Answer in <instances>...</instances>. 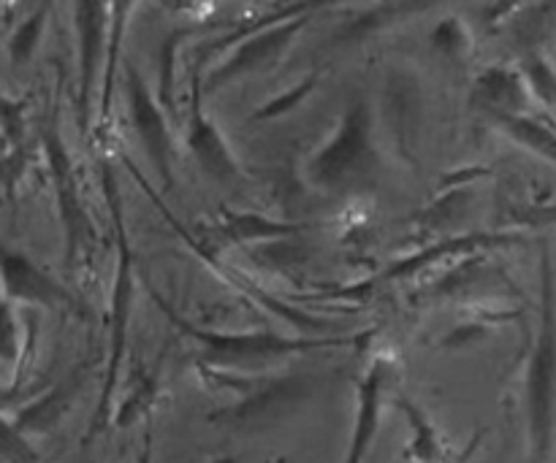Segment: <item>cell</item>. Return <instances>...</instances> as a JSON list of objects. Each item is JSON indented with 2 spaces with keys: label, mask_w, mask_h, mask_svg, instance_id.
I'll list each match as a JSON object with an SVG mask.
<instances>
[{
  "label": "cell",
  "mask_w": 556,
  "mask_h": 463,
  "mask_svg": "<svg viewBox=\"0 0 556 463\" xmlns=\"http://www.w3.org/2000/svg\"><path fill=\"white\" fill-rule=\"evenodd\" d=\"M81 385H85V369L74 366L60 380L43 385L30 399L20 401L11 412V423L27 439L54 432L65 421V415L74 410Z\"/></svg>",
  "instance_id": "cell-19"
},
{
  "label": "cell",
  "mask_w": 556,
  "mask_h": 463,
  "mask_svg": "<svg viewBox=\"0 0 556 463\" xmlns=\"http://www.w3.org/2000/svg\"><path fill=\"white\" fill-rule=\"evenodd\" d=\"M139 463H152V434H147L144 437V448H141Z\"/></svg>",
  "instance_id": "cell-33"
},
{
  "label": "cell",
  "mask_w": 556,
  "mask_h": 463,
  "mask_svg": "<svg viewBox=\"0 0 556 463\" xmlns=\"http://www.w3.org/2000/svg\"><path fill=\"white\" fill-rule=\"evenodd\" d=\"M163 388V356L152 366H141L134 363L128 372V383H125V394L119 396L114 404L112 426L114 428H130L139 417H147L155 407L157 396Z\"/></svg>",
  "instance_id": "cell-26"
},
{
  "label": "cell",
  "mask_w": 556,
  "mask_h": 463,
  "mask_svg": "<svg viewBox=\"0 0 556 463\" xmlns=\"http://www.w3.org/2000/svg\"><path fill=\"white\" fill-rule=\"evenodd\" d=\"M470 103L486 119L535 114L532 92L516 63H492L478 70L470 87Z\"/></svg>",
  "instance_id": "cell-20"
},
{
  "label": "cell",
  "mask_w": 556,
  "mask_h": 463,
  "mask_svg": "<svg viewBox=\"0 0 556 463\" xmlns=\"http://www.w3.org/2000/svg\"><path fill=\"white\" fill-rule=\"evenodd\" d=\"M394 410L405 421L407 437L402 445V461L405 463H472L481 453L486 432H478L467 445L456 448L440 423L429 415L427 407L413 399L405 390H396Z\"/></svg>",
  "instance_id": "cell-17"
},
{
  "label": "cell",
  "mask_w": 556,
  "mask_h": 463,
  "mask_svg": "<svg viewBox=\"0 0 556 463\" xmlns=\"http://www.w3.org/2000/svg\"><path fill=\"white\" fill-rule=\"evenodd\" d=\"M38 146H41L49 182H52L54 209H58L60 236H63L65 269L76 271L85 260L92 258V249L98 244V231L96 220L90 215V206L85 201V193H81L79 168H76L74 155H71L68 144H65L63 128H60L58 103H54L47 123H43Z\"/></svg>",
  "instance_id": "cell-7"
},
{
  "label": "cell",
  "mask_w": 556,
  "mask_h": 463,
  "mask_svg": "<svg viewBox=\"0 0 556 463\" xmlns=\"http://www.w3.org/2000/svg\"><path fill=\"white\" fill-rule=\"evenodd\" d=\"M396 361L391 356H375L367 363L356 385V404H353L351 437H348L342 463H367L378 445L386 412L394 407L396 396Z\"/></svg>",
  "instance_id": "cell-14"
},
{
  "label": "cell",
  "mask_w": 556,
  "mask_h": 463,
  "mask_svg": "<svg viewBox=\"0 0 556 463\" xmlns=\"http://www.w3.org/2000/svg\"><path fill=\"white\" fill-rule=\"evenodd\" d=\"M125 168H128L130 177H134L136 182H139V188L144 190L147 198H150L152 204H155V209L161 211L163 217H166L168 228H174V231H177V236L182 239L185 244H188L190 253H193L195 258H199L201 263H204L206 269H210L212 274L217 276V280L226 282V285L231 287L233 293H239V296H242L244 301L253 304L255 309L266 312V314H269V318L280 320V323H286V325H293V329H299V331H307L309 336H324V334H318V331H324L326 325H329V320L318 318V314H313V312H307V309H302V307H299V304H293V301H282L280 296H275V293H269V291H266V287H261L258 282L253 280V276H248V274H244V271L233 269V266L228 263V260L220 258V253H217V249H212L210 244H206L204 239L199 236V233L190 231V228L185 226V222L179 220V217L174 215L172 209H168V204H166V201H163V195L155 193V190H152L150 184H147L144 173H141V168L136 166L134 160H125Z\"/></svg>",
  "instance_id": "cell-8"
},
{
  "label": "cell",
  "mask_w": 556,
  "mask_h": 463,
  "mask_svg": "<svg viewBox=\"0 0 556 463\" xmlns=\"http://www.w3.org/2000/svg\"><path fill=\"white\" fill-rule=\"evenodd\" d=\"M519 70L525 74L527 87L532 92L535 106L556 112V63L554 54H525L516 60Z\"/></svg>",
  "instance_id": "cell-30"
},
{
  "label": "cell",
  "mask_w": 556,
  "mask_h": 463,
  "mask_svg": "<svg viewBox=\"0 0 556 463\" xmlns=\"http://www.w3.org/2000/svg\"><path fill=\"white\" fill-rule=\"evenodd\" d=\"M521 312L510 304H481V307L470 309L462 320L440 334L438 350L443 352H462L472 350L478 345H486L497 331L508 329V325L519 323Z\"/></svg>",
  "instance_id": "cell-24"
},
{
  "label": "cell",
  "mask_w": 556,
  "mask_h": 463,
  "mask_svg": "<svg viewBox=\"0 0 556 463\" xmlns=\"http://www.w3.org/2000/svg\"><path fill=\"white\" fill-rule=\"evenodd\" d=\"M71 16H74L76 36V123H79L81 133H96L112 5L74 3L71 5Z\"/></svg>",
  "instance_id": "cell-11"
},
{
  "label": "cell",
  "mask_w": 556,
  "mask_h": 463,
  "mask_svg": "<svg viewBox=\"0 0 556 463\" xmlns=\"http://www.w3.org/2000/svg\"><path fill=\"white\" fill-rule=\"evenodd\" d=\"M98 184H101L103 204H106L109 220L114 228V274L112 291H109V312H106V361H103V383L98 394L96 415L90 423V439L106 426H112L114 404H117V390L123 385V369L128 361V339H130V320H134L136 304V258L130 247L128 226H125V204L123 188H119L117 168L109 157H98L96 163Z\"/></svg>",
  "instance_id": "cell-2"
},
{
  "label": "cell",
  "mask_w": 556,
  "mask_h": 463,
  "mask_svg": "<svg viewBox=\"0 0 556 463\" xmlns=\"http://www.w3.org/2000/svg\"><path fill=\"white\" fill-rule=\"evenodd\" d=\"M326 228L318 220H291V217H269L264 211L253 209H226L215 220V226L206 231H195L212 249L226 247H248L261 242H286V239L304 236Z\"/></svg>",
  "instance_id": "cell-18"
},
{
  "label": "cell",
  "mask_w": 556,
  "mask_h": 463,
  "mask_svg": "<svg viewBox=\"0 0 556 463\" xmlns=\"http://www.w3.org/2000/svg\"><path fill=\"white\" fill-rule=\"evenodd\" d=\"M195 374L206 388L228 394V401L206 415V421L226 432L258 434L282 426L307 410L326 388L318 372L286 369V372H228V369L195 363Z\"/></svg>",
  "instance_id": "cell-1"
},
{
  "label": "cell",
  "mask_w": 556,
  "mask_h": 463,
  "mask_svg": "<svg viewBox=\"0 0 556 463\" xmlns=\"http://www.w3.org/2000/svg\"><path fill=\"white\" fill-rule=\"evenodd\" d=\"M38 314L36 309H20L0 293V363L11 369V394L25 383L27 366L36 356Z\"/></svg>",
  "instance_id": "cell-22"
},
{
  "label": "cell",
  "mask_w": 556,
  "mask_h": 463,
  "mask_svg": "<svg viewBox=\"0 0 556 463\" xmlns=\"http://www.w3.org/2000/svg\"><path fill=\"white\" fill-rule=\"evenodd\" d=\"M195 22L193 25H172L161 36L157 43V76H155V95L161 106L166 108L168 117L174 123L182 125V108H179V63L185 57L188 41L195 38Z\"/></svg>",
  "instance_id": "cell-25"
},
{
  "label": "cell",
  "mask_w": 556,
  "mask_h": 463,
  "mask_svg": "<svg viewBox=\"0 0 556 463\" xmlns=\"http://www.w3.org/2000/svg\"><path fill=\"white\" fill-rule=\"evenodd\" d=\"M0 293L20 309H52V312L87 318V307L68 285L43 269L33 255L14 247L0 233Z\"/></svg>",
  "instance_id": "cell-10"
},
{
  "label": "cell",
  "mask_w": 556,
  "mask_h": 463,
  "mask_svg": "<svg viewBox=\"0 0 556 463\" xmlns=\"http://www.w3.org/2000/svg\"><path fill=\"white\" fill-rule=\"evenodd\" d=\"M5 155H9V144H5V139L0 136V163L5 160Z\"/></svg>",
  "instance_id": "cell-34"
},
{
  "label": "cell",
  "mask_w": 556,
  "mask_h": 463,
  "mask_svg": "<svg viewBox=\"0 0 556 463\" xmlns=\"http://www.w3.org/2000/svg\"><path fill=\"white\" fill-rule=\"evenodd\" d=\"M163 318L199 350L195 363L228 372H266L275 363H288L293 358L315 356V352L348 350V347H362L369 342L367 331L340 336H288L275 331H223L206 329V325L190 323L185 314H179L166 298L152 293Z\"/></svg>",
  "instance_id": "cell-3"
},
{
  "label": "cell",
  "mask_w": 556,
  "mask_h": 463,
  "mask_svg": "<svg viewBox=\"0 0 556 463\" xmlns=\"http://www.w3.org/2000/svg\"><path fill=\"white\" fill-rule=\"evenodd\" d=\"M505 296H516L514 285H510V276L505 274L503 266L494 263L492 253H481L451 263L438 280L427 282L416 293V301L494 304V298L503 301Z\"/></svg>",
  "instance_id": "cell-15"
},
{
  "label": "cell",
  "mask_w": 556,
  "mask_h": 463,
  "mask_svg": "<svg viewBox=\"0 0 556 463\" xmlns=\"http://www.w3.org/2000/svg\"><path fill=\"white\" fill-rule=\"evenodd\" d=\"M486 123L514 146L556 168V125L548 119L538 114H510V117H492Z\"/></svg>",
  "instance_id": "cell-27"
},
{
  "label": "cell",
  "mask_w": 556,
  "mask_h": 463,
  "mask_svg": "<svg viewBox=\"0 0 556 463\" xmlns=\"http://www.w3.org/2000/svg\"><path fill=\"white\" fill-rule=\"evenodd\" d=\"M380 171L378 112L367 95H353L331 133L304 157L302 177L318 193L348 195L375 188Z\"/></svg>",
  "instance_id": "cell-4"
},
{
  "label": "cell",
  "mask_w": 556,
  "mask_h": 463,
  "mask_svg": "<svg viewBox=\"0 0 556 463\" xmlns=\"http://www.w3.org/2000/svg\"><path fill=\"white\" fill-rule=\"evenodd\" d=\"M438 5L432 3H372V5H356V9H342L345 20L337 25L334 36H331V49H351L362 47L369 38L380 36V33L391 30V27L410 22L421 14H432Z\"/></svg>",
  "instance_id": "cell-21"
},
{
  "label": "cell",
  "mask_w": 556,
  "mask_h": 463,
  "mask_svg": "<svg viewBox=\"0 0 556 463\" xmlns=\"http://www.w3.org/2000/svg\"><path fill=\"white\" fill-rule=\"evenodd\" d=\"M427 41L429 49L451 65H467L472 54H476V36H472V27L467 25L465 16L456 14V11L448 16H440V20L434 22Z\"/></svg>",
  "instance_id": "cell-29"
},
{
  "label": "cell",
  "mask_w": 556,
  "mask_h": 463,
  "mask_svg": "<svg viewBox=\"0 0 556 463\" xmlns=\"http://www.w3.org/2000/svg\"><path fill=\"white\" fill-rule=\"evenodd\" d=\"M52 5L49 3H36L27 5L25 14L16 20V25L11 27L9 38H5V57H9L11 68H25L33 63V57L38 54L43 41V33H47L49 16H52Z\"/></svg>",
  "instance_id": "cell-28"
},
{
  "label": "cell",
  "mask_w": 556,
  "mask_h": 463,
  "mask_svg": "<svg viewBox=\"0 0 556 463\" xmlns=\"http://www.w3.org/2000/svg\"><path fill=\"white\" fill-rule=\"evenodd\" d=\"M329 9H334V5L307 3V9L299 11V14L255 30L253 36L244 38L242 43H237L231 52L223 54L217 63H212L210 68L204 70V76H201L204 95H215V92L231 87L233 81L250 79V76L269 70L271 65H277L286 57L288 49H291L293 43H296V38L304 33V27L313 22V16Z\"/></svg>",
  "instance_id": "cell-9"
},
{
  "label": "cell",
  "mask_w": 556,
  "mask_h": 463,
  "mask_svg": "<svg viewBox=\"0 0 556 463\" xmlns=\"http://www.w3.org/2000/svg\"><path fill=\"white\" fill-rule=\"evenodd\" d=\"M123 98L125 112H128L130 128H134L136 141L144 150L152 171L161 179L163 190H174V163H177V139H174L172 123L166 108L161 106L155 92L144 81L134 63H125L123 70Z\"/></svg>",
  "instance_id": "cell-12"
},
{
  "label": "cell",
  "mask_w": 556,
  "mask_h": 463,
  "mask_svg": "<svg viewBox=\"0 0 556 463\" xmlns=\"http://www.w3.org/2000/svg\"><path fill=\"white\" fill-rule=\"evenodd\" d=\"M530 463H552L556 450V276L552 249L541 242V307L521 372Z\"/></svg>",
  "instance_id": "cell-5"
},
{
  "label": "cell",
  "mask_w": 556,
  "mask_h": 463,
  "mask_svg": "<svg viewBox=\"0 0 556 463\" xmlns=\"http://www.w3.org/2000/svg\"><path fill=\"white\" fill-rule=\"evenodd\" d=\"M527 244L525 231H514V228H505V231H470V233H451V236L434 239V242L424 244V247L410 249L402 258L391 260L386 269L375 271L367 280L351 282V285H340L334 291H320L315 293V301H364L372 293H378L380 287L400 285V282L416 280L424 276L429 269H438L443 263H456V260H465L470 255L481 253H500V249L521 247Z\"/></svg>",
  "instance_id": "cell-6"
},
{
  "label": "cell",
  "mask_w": 556,
  "mask_h": 463,
  "mask_svg": "<svg viewBox=\"0 0 556 463\" xmlns=\"http://www.w3.org/2000/svg\"><path fill=\"white\" fill-rule=\"evenodd\" d=\"M380 108L389 128L391 150L405 160H413L424 136V125H427V92L416 70L400 68V65L386 70Z\"/></svg>",
  "instance_id": "cell-16"
},
{
  "label": "cell",
  "mask_w": 556,
  "mask_h": 463,
  "mask_svg": "<svg viewBox=\"0 0 556 463\" xmlns=\"http://www.w3.org/2000/svg\"><path fill=\"white\" fill-rule=\"evenodd\" d=\"M318 85H320V70H313V74L304 76L302 81H296L293 87H288L282 95L271 98V101H266L264 106L255 108V112L250 114V123H269V119L286 117V114L296 112V108L302 106V103L307 101L315 90H318Z\"/></svg>",
  "instance_id": "cell-31"
},
{
  "label": "cell",
  "mask_w": 556,
  "mask_h": 463,
  "mask_svg": "<svg viewBox=\"0 0 556 463\" xmlns=\"http://www.w3.org/2000/svg\"><path fill=\"white\" fill-rule=\"evenodd\" d=\"M190 90H188V106L182 114V141L188 155L193 157L195 166L201 168L210 182L217 184H237L248 179L242 163H239L237 152L228 144L226 133L220 125L210 117L204 101V87H201V76L188 74Z\"/></svg>",
  "instance_id": "cell-13"
},
{
  "label": "cell",
  "mask_w": 556,
  "mask_h": 463,
  "mask_svg": "<svg viewBox=\"0 0 556 463\" xmlns=\"http://www.w3.org/2000/svg\"><path fill=\"white\" fill-rule=\"evenodd\" d=\"M27 128H30V108L25 98L0 95V136L9 150H20L27 144Z\"/></svg>",
  "instance_id": "cell-32"
},
{
  "label": "cell",
  "mask_w": 556,
  "mask_h": 463,
  "mask_svg": "<svg viewBox=\"0 0 556 463\" xmlns=\"http://www.w3.org/2000/svg\"><path fill=\"white\" fill-rule=\"evenodd\" d=\"M500 36L516 54H552L556 47V3H516Z\"/></svg>",
  "instance_id": "cell-23"
}]
</instances>
